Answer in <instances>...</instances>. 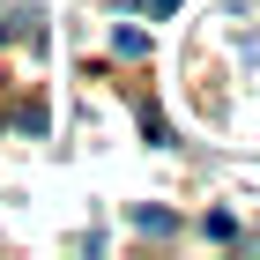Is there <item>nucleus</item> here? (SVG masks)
I'll return each mask as SVG.
<instances>
[{"instance_id":"2","label":"nucleus","mask_w":260,"mask_h":260,"mask_svg":"<svg viewBox=\"0 0 260 260\" xmlns=\"http://www.w3.org/2000/svg\"><path fill=\"white\" fill-rule=\"evenodd\" d=\"M149 8H156V15H171V8H179V0H149Z\"/></svg>"},{"instance_id":"1","label":"nucleus","mask_w":260,"mask_h":260,"mask_svg":"<svg viewBox=\"0 0 260 260\" xmlns=\"http://www.w3.org/2000/svg\"><path fill=\"white\" fill-rule=\"evenodd\" d=\"M134 231H156V238H164V231H171V216H164V208H134Z\"/></svg>"}]
</instances>
